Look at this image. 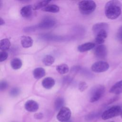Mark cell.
Listing matches in <instances>:
<instances>
[{"label":"cell","instance_id":"cell-14","mask_svg":"<svg viewBox=\"0 0 122 122\" xmlns=\"http://www.w3.org/2000/svg\"><path fill=\"white\" fill-rule=\"evenodd\" d=\"M110 93L118 95L122 93V80L115 83L110 89Z\"/></svg>","mask_w":122,"mask_h":122},{"label":"cell","instance_id":"cell-3","mask_svg":"<svg viewBox=\"0 0 122 122\" xmlns=\"http://www.w3.org/2000/svg\"><path fill=\"white\" fill-rule=\"evenodd\" d=\"M105 91V87L102 85H98L93 87L90 93V102H94L100 100L103 95Z\"/></svg>","mask_w":122,"mask_h":122},{"label":"cell","instance_id":"cell-30","mask_svg":"<svg viewBox=\"0 0 122 122\" xmlns=\"http://www.w3.org/2000/svg\"><path fill=\"white\" fill-rule=\"evenodd\" d=\"M34 118L36 119H38V120L41 119L43 117V114L41 112L36 113L34 114Z\"/></svg>","mask_w":122,"mask_h":122},{"label":"cell","instance_id":"cell-23","mask_svg":"<svg viewBox=\"0 0 122 122\" xmlns=\"http://www.w3.org/2000/svg\"><path fill=\"white\" fill-rule=\"evenodd\" d=\"M42 62L45 65L50 66L54 63V58L53 56L51 55H47L43 58L42 60Z\"/></svg>","mask_w":122,"mask_h":122},{"label":"cell","instance_id":"cell-11","mask_svg":"<svg viewBox=\"0 0 122 122\" xmlns=\"http://www.w3.org/2000/svg\"><path fill=\"white\" fill-rule=\"evenodd\" d=\"M109 25L107 23L105 22H100L96 24H95L92 27V31L93 33L96 35L98 32L102 30H106L108 29Z\"/></svg>","mask_w":122,"mask_h":122},{"label":"cell","instance_id":"cell-9","mask_svg":"<svg viewBox=\"0 0 122 122\" xmlns=\"http://www.w3.org/2000/svg\"><path fill=\"white\" fill-rule=\"evenodd\" d=\"M24 107L25 109L29 112H36L39 108L38 103L32 100L27 101L25 103Z\"/></svg>","mask_w":122,"mask_h":122},{"label":"cell","instance_id":"cell-2","mask_svg":"<svg viewBox=\"0 0 122 122\" xmlns=\"http://www.w3.org/2000/svg\"><path fill=\"white\" fill-rule=\"evenodd\" d=\"M96 7V3L93 0H84L81 1L78 4L80 11L82 14L88 15L92 13Z\"/></svg>","mask_w":122,"mask_h":122},{"label":"cell","instance_id":"cell-19","mask_svg":"<svg viewBox=\"0 0 122 122\" xmlns=\"http://www.w3.org/2000/svg\"><path fill=\"white\" fill-rule=\"evenodd\" d=\"M10 66L13 70H19L20 69L22 65L21 60L18 58L13 59L10 61Z\"/></svg>","mask_w":122,"mask_h":122},{"label":"cell","instance_id":"cell-15","mask_svg":"<svg viewBox=\"0 0 122 122\" xmlns=\"http://www.w3.org/2000/svg\"><path fill=\"white\" fill-rule=\"evenodd\" d=\"M55 83L54 80L51 77H46L41 82L42 86L46 89H51L54 86Z\"/></svg>","mask_w":122,"mask_h":122},{"label":"cell","instance_id":"cell-18","mask_svg":"<svg viewBox=\"0 0 122 122\" xmlns=\"http://www.w3.org/2000/svg\"><path fill=\"white\" fill-rule=\"evenodd\" d=\"M42 10L51 13H57L60 10V8L58 6L55 4H48L41 9Z\"/></svg>","mask_w":122,"mask_h":122},{"label":"cell","instance_id":"cell-22","mask_svg":"<svg viewBox=\"0 0 122 122\" xmlns=\"http://www.w3.org/2000/svg\"><path fill=\"white\" fill-rule=\"evenodd\" d=\"M50 2V1L49 0H42L39 1L37 3H36L33 7V10H38L40 9H42L44 7H45L46 6L48 5L49 3Z\"/></svg>","mask_w":122,"mask_h":122},{"label":"cell","instance_id":"cell-31","mask_svg":"<svg viewBox=\"0 0 122 122\" xmlns=\"http://www.w3.org/2000/svg\"><path fill=\"white\" fill-rule=\"evenodd\" d=\"M4 24H5V21L4 20H3V19L1 17H0V25L2 26Z\"/></svg>","mask_w":122,"mask_h":122},{"label":"cell","instance_id":"cell-6","mask_svg":"<svg viewBox=\"0 0 122 122\" xmlns=\"http://www.w3.org/2000/svg\"><path fill=\"white\" fill-rule=\"evenodd\" d=\"M109 68V64L105 61H99L94 62L91 67L92 71L95 72H102L107 71Z\"/></svg>","mask_w":122,"mask_h":122},{"label":"cell","instance_id":"cell-25","mask_svg":"<svg viewBox=\"0 0 122 122\" xmlns=\"http://www.w3.org/2000/svg\"><path fill=\"white\" fill-rule=\"evenodd\" d=\"M88 87L87 83L85 81H81L79 84L78 89L81 92L84 91Z\"/></svg>","mask_w":122,"mask_h":122},{"label":"cell","instance_id":"cell-4","mask_svg":"<svg viewBox=\"0 0 122 122\" xmlns=\"http://www.w3.org/2000/svg\"><path fill=\"white\" fill-rule=\"evenodd\" d=\"M122 110L121 106L115 105L105 111L102 115V118L103 120H107L121 114Z\"/></svg>","mask_w":122,"mask_h":122},{"label":"cell","instance_id":"cell-13","mask_svg":"<svg viewBox=\"0 0 122 122\" xmlns=\"http://www.w3.org/2000/svg\"><path fill=\"white\" fill-rule=\"evenodd\" d=\"M95 44L94 43L89 42L80 45L79 46H78L77 50L81 52H83L92 49L93 48L95 47Z\"/></svg>","mask_w":122,"mask_h":122},{"label":"cell","instance_id":"cell-33","mask_svg":"<svg viewBox=\"0 0 122 122\" xmlns=\"http://www.w3.org/2000/svg\"><path fill=\"white\" fill-rule=\"evenodd\" d=\"M121 117H122V113H121Z\"/></svg>","mask_w":122,"mask_h":122},{"label":"cell","instance_id":"cell-10","mask_svg":"<svg viewBox=\"0 0 122 122\" xmlns=\"http://www.w3.org/2000/svg\"><path fill=\"white\" fill-rule=\"evenodd\" d=\"M107 30H102L98 32L95 35V41L96 43L100 45L103 43L107 37Z\"/></svg>","mask_w":122,"mask_h":122},{"label":"cell","instance_id":"cell-21","mask_svg":"<svg viewBox=\"0 0 122 122\" xmlns=\"http://www.w3.org/2000/svg\"><path fill=\"white\" fill-rule=\"evenodd\" d=\"M57 71L61 74H64L68 72L69 68L66 64H61L56 67Z\"/></svg>","mask_w":122,"mask_h":122},{"label":"cell","instance_id":"cell-29","mask_svg":"<svg viewBox=\"0 0 122 122\" xmlns=\"http://www.w3.org/2000/svg\"><path fill=\"white\" fill-rule=\"evenodd\" d=\"M117 36L118 39L120 41H122V26L120 27L119 29L118 30V31L117 34Z\"/></svg>","mask_w":122,"mask_h":122},{"label":"cell","instance_id":"cell-27","mask_svg":"<svg viewBox=\"0 0 122 122\" xmlns=\"http://www.w3.org/2000/svg\"><path fill=\"white\" fill-rule=\"evenodd\" d=\"M8 57V54L6 51H1L0 52V61H5Z\"/></svg>","mask_w":122,"mask_h":122},{"label":"cell","instance_id":"cell-7","mask_svg":"<svg viewBox=\"0 0 122 122\" xmlns=\"http://www.w3.org/2000/svg\"><path fill=\"white\" fill-rule=\"evenodd\" d=\"M94 53L96 57L98 58L104 59L107 55V49L104 45H99L94 49Z\"/></svg>","mask_w":122,"mask_h":122},{"label":"cell","instance_id":"cell-34","mask_svg":"<svg viewBox=\"0 0 122 122\" xmlns=\"http://www.w3.org/2000/svg\"><path fill=\"white\" fill-rule=\"evenodd\" d=\"M113 122V121H111V122Z\"/></svg>","mask_w":122,"mask_h":122},{"label":"cell","instance_id":"cell-12","mask_svg":"<svg viewBox=\"0 0 122 122\" xmlns=\"http://www.w3.org/2000/svg\"><path fill=\"white\" fill-rule=\"evenodd\" d=\"M20 42L22 47L24 48H28L32 46L33 41L30 36H22L21 37Z\"/></svg>","mask_w":122,"mask_h":122},{"label":"cell","instance_id":"cell-26","mask_svg":"<svg viewBox=\"0 0 122 122\" xmlns=\"http://www.w3.org/2000/svg\"><path fill=\"white\" fill-rule=\"evenodd\" d=\"M20 92V90L18 88H14L10 91V95L12 97H16L18 96Z\"/></svg>","mask_w":122,"mask_h":122},{"label":"cell","instance_id":"cell-32","mask_svg":"<svg viewBox=\"0 0 122 122\" xmlns=\"http://www.w3.org/2000/svg\"><path fill=\"white\" fill-rule=\"evenodd\" d=\"M1 5H2V2H1V1L0 0V8H1Z\"/></svg>","mask_w":122,"mask_h":122},{"label":"cell","instance_id":"cell-5","mask_svg":"<svg viewBox=\"0 0 122 122\" xmlns=\"http://www.w3.org/2000/svg\"><path fill=\"white\" fill-rule=\"evenodd\" d=\"M71 110L67 107H62L57 115V120L61 122H67L71 118Z\"/></svg>","mask_w":122,"mask_h":122},{"label":"cell","instance_id":"cell-20","mask_svg":"<svg viewBox=\"0 0 122 122\" xmlns=\"http://www.w3.org/2000/svg\"><path fill=\"white\" fill-rule=\"evenodd\" d=\"M10 42L8 39L5 38L0 41V49L1 51H5L9 49L10 46Z\"/></svg>","mask_w":122,"mask_h":122},{"label":"cell","instance_id":"cell-24","mask_svg":"<svg viewBox=\"0 0 122 122\" xmlns=\"http://www.w3.org/2000/svg\"><path fill=\"white\" fill-rule=\"evenodd\" d=\"M64 103V100L61 97L58 98L54 102V108L56 110H60L63 106Z\"/></svg>","mask_w":122,"mask_h":122},{"label":"cell","instance_id":"cell-1","mask_svg":"<svg viewBox=\"0 0 122 122\" xmlns=\"http://www.w3.org/2000/svg\"><path fill=\"white\" fill-rule=\"evenodd\" d=\"M122 10V3L117 0L108 1L105 6L104 10L106 16L109 19L114 20L121 14Z\"/></svg>","mask_w":122,"mask_h":122},{"label":"cell","instance_id":"cell-17","mask_svg":"<svg viewBox=\"0 0 122 122\" xmlns=\"http://www.w3.org/2000/svg\"><path fill=\"white\" fill-rule=\"evenodd\" d=\"M32 73L34 78L37 80L43 77L46 74L45 70L41 67H38L35 68L33 70Z\"/></svg>","mask_w":122,"mask_h":122},{"label":"cell","instance_id":"cell-28","mask_svg":"<svg viewBox=\"0 0 122 122\" xmlns=\"http://www.w3.org/2000/svg\"><path fill=\"white\" fill-rule=\"evenodd\" d=\"M8 87V84L5 80H2L0 82V91L6 90Z\"/></svg>","mask_w":122,"mask_h":122},{"label":"cell","instance_id":"cell-8","mask_svg":"<svg viewBox=\"0 0 122 122\" xmlns=\"http://www.w3.org/2000/svg\"><path fill=\"white\" fill-rule=\"evenodd\" d=\"M56 23L55 20L51 18H46L43 19L41 23H40L37 27L40 29H49L53 27Z\"/></svg>","mask_w":122,"mask_h":122},{"label":"cell","instance_id":"cell-16","mask_svg":"<svg viewBox=\"0 0 122 122\" xmlns=\"http://www.w3.org/2000/svg\"><path fill=\"white\" fill-rule=\"evenodd\" d=\"M32 10L33 7L31 5H26L23 7L21 9L20 13L22 17L24 18H28L31 16Z\"/></svg>","mask_w":122,"mask_h":122}]
</instances>
